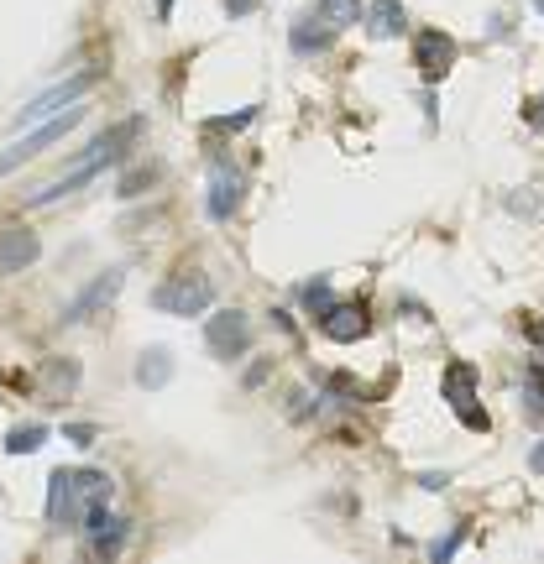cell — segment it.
<instances>
[{
  "label": "cell",
  "mask_w": 544,
  "mask_h": 564,
  "mask_svg": "<svg viewBox=\"0 0 544 564\" xmlns=\"http://www.w3.org/2000/svg\"><path fill=\"white\" fill-rule=\"evenodd\" d=\"M136 382H142L147 392H163V387L173 382V356H168L163 345L142 350V361H136Z\"/></svg>",
  "instance_id": "14"
},
{
  "label": "cell",
  "mask_w": 544,
  "mask_h": 564,
  "mask_svg": "<svg viewBox=\"0 0 544 564\" xmlns=\"http://www.w3.org/2000/svg\"><path fill=\"white\" fill-rule=\"evenodd\" d=\"M37 256H42V241L32 230H21V225L0 230V272H27Z\"/></svg>",
  "instance_id": "11"
},
{
  "label": "cell",
  "mask_w": 544,
  "mask_h": 564,
  "mask_svg": "<svg viewBox=\"0 0 544 564\" xmlns=\"http://www.w3.org/2000/svg\"><path fill=\"white\" fill-rule=\"evenodd\" d=\"M529 6H534V11H539V16H544V0H529Z\"/></svg>",
  "instance_id": "29"
},
{
  "label": "cell",
  "mask_w": 544,
  "mask_h": 564,
  "mask_svg": "<svg viewBox=\"0 0 544 564\" xmlns=\"http://www.w3.org/2000/svg\"><path fill=\"white\" fill-rule=\"evenodd\" d=\"M367 27H372V37H398L408 27V16H403L398 0H372V6H367Z\"/></svg>",
  "instance_id": "16"
},
{
  "label": "cell",
  "mask_w": 544,
  "mask_h": 564,
  "mask_svg": "<svg viewBox=\"0 0 544 564\" xmlns=\"http://www.w3.org/2000/svg\"><path fill=\"white\" fill-rule=\"evenodd\" d=\"M42 444H48V429H42V423H27V429H11L6 455H37Z\"/></svg>",
  "instance_id": "19"
},
{
  "label": "cell",
  "mask_w": 544,
  "mask_h": 564,
  "mask_svg": "<svg viewBox=\"0 0 544 564\" xmlns=\"http://www.w3.org/2000/svg\"><path fill=\"white\" fill-rule=\"evenodd\" d=\"M466 544V523H456V528H450L445 538H435V544H429V559H435V564H445L450 554H456Z\"/></svg>",
  "instance_id": "23"
},
{
  "label": "cell",
  "mask_w": 544,
  "mask_h": 564,
  "mask_svg": "<svg viewBox=\"0 0 544 564\" xmlns=\"http://www.w3.org/2000/svg\"><path fill=\"white\" fill-rule=\"evenodd\" d=\"M320 329H325V335H330L335 345H356V340L372 329L367 303H330V309L320 314Z\"/></svg>",
  "instance_id": "8"
},
{
  "label": "cell",
  "mask_w": 544,
  "mask_h": 564,
  "mask_svg": "<svg viewBox=\"0 0 544 564\" xmlns=\"http://www.w3.org/2000/svg\"><path fill=\"white\" fill-rule=\"evenodd\" d=\"M445 397H450V408H456V413L476 408V371H471L466 361L445 366Z\"/></svg>",
  "instance_id": "15"
},
{
  "label": "cell",
  "mask_w": 544,
  "mask_h": 564,
  "mask_svg": "<svg viewBox=\"0 0 544 564\" xmlns=\"http://www.w3.org/2000/svg\"><path fill=\"white\" fill-rule=\"evenodd\" d=\"M524 408H529L534 418H544V361H534V366H529V382H524Z\"/></svg>",
  "instance_id": "20"
},
{
  "label": "cell",
  "mask_w": 544,
  "mask_h": 564,
  "mask_svg": "<svg viewBox=\"0 0 544 564\" xmlns=\"http://www.w3.org/2000/svg\"><path fill=\"white\" fill-rule=\"evenodd\" d=\"M105 168H116L110 157H95V162H79L68 178H58V183H48V188H37V194H27V209H48V204H58V199H68V194H79L84 183H95Z\"/></svg>",
  "instance_id": "9"
},
{
  "label": "cell",
  "mask_w": 544,
  "mask_h": 564,
  "mask_svg": "<svg viewBox=\"0 0 544 564\" xmlns=\"http://www.w3.org/2000/svg\"><path fill=\"white\" fill-rule=\"evenodd\" d=\"M121 282H126V267H110V272H100V277L89 282V288H84L74 303H63V314H58V319H63V324H84L89 314H95V309H105V303L121 293Z\"/></svg>",
  "instance_id": "6"
},
{
  "label": "cell",
  "mask_w": 544,
  "mask_h": 564,
  "mask_svg": "<svg viewBox=\"0 0 544 564\" xmlns=\"http://www.w3.org/2000/svg\"><path fill=\"white\" fill-rule=\"evenodd\" d=\"M74 491H79V507L89 512L95 502H110V491H116V481H110L105 470H74Z\"/></svg>",
  "instance_id": "17"
},
{
  "label": "cell",
  "mask_w": 544,
  "mask_h": 564,
  "mask_svg": "<svg viewBox=\"0 0 544 564\" xmlns=\"http://www.w3.org/2000/svg\"><path fill=\"white\" fill-rule=\"evenodd\" d=\"M204 345H210V356H220V361H241L246 350H252V319H246L241 309L215 314L210 324H204Z\"/></svg>",
  "instance_id": "4"
},
{
  "label": "cell",
  "mask_w": 544,
  "mask_h": 564,
  "mask_svg": "<svg viewBox=\"0 0 544 564\" xmlns=\"http://www.w3.org/2000/svg\"><path fill=\"white\" fill-rule=\"evenodd\" d=\"M95 68H84V74H74V79H63V84H53V89H42L32 105H21L16 110V126H32V121H53V115H63V105H79L89 89H95Z\"/></svg>",
  "instance_id": "3"
},
{
  "label": "cell",
  "mask_w": 544,
  "mask_h": 564,
  "mask_svg": "<svg viewBox=\"0 0 544 564\" xmlns=\"http://www.w3.org/2000/svg\"><path fill=\"white\" fill-rule=\"evenodd\" d=\"M320 16L340 32V27H356V21H367V6H361V0H320Z\"/></svg>",
  "instance_id": "18"
},
{
  "label": "cell",
  "mask_w": 544,
  "mask_h": 564,
  "mask_svg": "<svg viewBox=\"0 0 544 564\" xmlns=\"http://www.w3.org/2000/svg\"><path fill=\"white\" fill-rule=\"evenodd\" d=\"M63 439H74L79 450H89V444H95V429H89V423H68V429H63Z\"/></svg>",
  "instance_id": "25"
},
{
  "label": "cell",
  "mask_w": 544,
  "mask_h": 564,
  "mask_svg": "<svg viewBox=\"0 0 544 564\" xmlns=\"http://www.w3.org/2000/svg\"><path fill=\"white\" fill-rule=\"evenodd\" d=\"M330 37H335V27H330L325 16H304V21H293L288 47L299 58H320V53H330Z\"/></svg>",
  "instance_id": "12"
},
{
  "label": "cell",
  "mask_w": 544,
  "mask_h": 564,
  "mask_svg": "<svg viewBox=\"0 0 544 564\" xmlns=\"http://www.w3.org/2000/svg\"><path fill=\"white\" fill-rule=\"evenodd\" d=\"M241 199H246V173L236 168V162H225V157H215V168H210V194H204V209H210V220L215 225H225L241 209Z\"/></svg>",
  "instance_id": "5"
},
{
  "label": "cell",
  "mask_w": 544,
  "mask_h": 564,
  "mask_svg": "<svg viewBox=\"0 0 544 564\" xmlns=\"http://www.w3.org/2000/svg\"><path fill=\"white\" fill-rule=\"evenodd\" d=\"M252 121H257V110H241V115H215L210 131H246Z\"/></svg>",
  "instance_id": "24"
},
{
  "label": "cell",
  "mask_w": 544,
  "mask_h": 564,
  "mask_svg": "<svg viewBox=\"0 0 544 564\" xmlns=\"http://www.w3.org/2000/svg\"><path fill=\"white\" fill-rule=\"evenodd\" d=\"M126 538H131V523H121V517L110 512L95 533H84V544H89V554H95V559H116L126 549Z\"/></svg>",
  "instance_id": "13"
},
{
  "label": "cell",
  "mask_w": 544,
  "mask_h": 564,
  "mask_svg": "<svg viewBox=\"0 0 544 564\" xmlns=\"http://www.w3.org/2000/svg\"><path fill=\"white\" fill-rule=\"evenodd\" d=\"M299 298H304V309H309L314 319H320V314L330 309V303H335V298H330V282H325V277H320V282H304V293H299Z\"/></svg>",
  "instance_id": "21"
},
{
  "label": "cell",
  "mask_w": 544,
  "mask_h": 564,
  "mask_svg": "<svg viewBox=\"0 0 544 564\" xmlns=\"http://www.w3.org/2000/svg\"><path fill=\"white\" fill-rule=\"evenodd\" d=\"M79 491H74V470H53L48 476V528H79Z\"/></svg>",
  "instance_id": "7"
},
{
  "label": "cell",
  "mask_w": 544,
  "mask_h": 564,
  "mask_svg": "<svg viewBox=\"0 0 544 564\" xmlns=\"http://www.w3.org/2000/svg\"><path fill=\"white\" fill-rule=\"evenodd\" d=\"M220 6H225V11H231V16L241 21V16H252V11H257V0H220Z\"/></svg>",
  "instance_id": "26"
},
{
  "label": "cell",
  "mask_w": 544,
  "mask_h": 564,
  "mask_svg": "<svg viewBox=\"0 0 544 564\" xmlns=\"http://www.w3.org/2000/svg\"><path fill=\"white\" fill-rule=\"evenodd\" d=\"M152 183H157V168H136V173H126V178H121L116 194H121V199H142Z\"/></svg>",
  "instance_id": "22"
},
{
  "label": "cell",
  "mask_w": 544,
  "mask_h": 564,
  "mask_svg": "<svg viewBox=\"0 0 544 564\" xmlns=\"http://www.w3.org/2000/svg\"><path fill=\"white\" fill-rule=\"evenodd\" d=\"M529 121H534L539 131H544V100H534V110H529Z\"/></svg>",
  "instance_id": "28"
},
{
  "label": "cell",
  "mask_w": 544,
  "mask_h": 564,
  "mask_svg": "<svg viewBox=\"0 0 544 564\" xmlns=\"http://www.w3.org/2000/svg\"><path fill=\"white\" fill-rule=\"evenodd\" d=\"M84 115H89V105H68L63 115H53V121H42L32 136H21L16 141V147L11 152H0V178H6L11 168H21V162H32V157H42V152H48L53 147V141H63L68 131H74L79 121H84Z\"/></svg>",
  "instance_id": "2"
},
{
  "label": "cell",
  "mask_w": 544,
  "mask_h": 564,
  "mask_svg": "<svg viewBox=\"0 0 544 564\" xmlns=\"http://www.w3.org/2000/svg\"><path fill=\"white\" fill-rule=\"evenodd\" d=\"M414 63H419L424 79H440L445 68L456 63V42H450L440 27H424V32L414 37Z\"/></svg>",
  "instance_id": "10"
},
{
  "label": "cell",
  "mask_w": 544,
  "mask_h": 564,
  "mask_svg": "<svg viewBox=\"0 0 544 564\" xmlns=\"http://www.w3.org/2000/svg\"><path fill=\"white\" fill-rule=\"evenodd\" d=\"M529 470H534V476H544V444H534V455H529Z\"/></svg>",
  "instance_id": "27"
},
{
  "label": "cell",
  "mask_w": 544,
  "mask_h": 564,
  "mask_svg": "<svg viewBox=\"0 0 544 564\" xmlns=\"http://www.w3.org/2000/svg\"><path fill=\"white\" fill-rule=\"evenodd\" d=\"M210 303H215V282L204 272H173L168 282H157V288H152V309L157 314L189 319V314H204Z\"/></svg>",
  "instance_id": "1"
}]
</instances>
